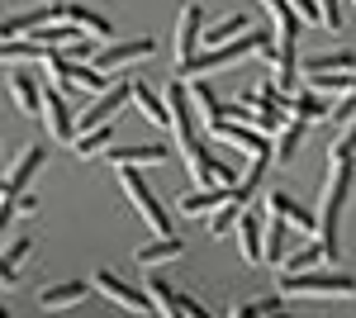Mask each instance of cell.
Wrapping results in <instances>:
<instances>
[{
    "label": "cell",
    "mask_w": 356,
    "mask_h": 318,
    "mask_svg": "<svg viewBox=\"0 0 356 318\" xmlns=\"http://www.w3.org/2000/svg\"><path fill=\"white\" fill-rule=\"evenodd\" d=\"M266 214L280 218V223H290L300 238H304V233H318V214H309L300 200H290L285 190H271V195H266Z\"/></svg>",
    "instance_id": "9"
},
{
    "label": "cell",
    "mask_w": 356,
    "mask_h": 318,
    "mask_svg": "<svg viewBox=\"0 0 356 318\" xmlns=\"http://www.w3.org/2000/svg\"><path fill=\"white\" fill-rule=\"evenodd\" d=\"M29 252H33V238H15L5 252H0V290L19 280V262H24Z\"/></svg>",
    "instance_id": "28"
},
{
    "label": "cell",
    "mask_w": 356,
    "mask_h": 318,
    "mask_svg": "<svg viewBox=\"0 0 356 318\" xmlns=\"http://www.w3.org/2000/svg\"><path fill=\"white\" fill-rule=\"evenodd\" d=\"M15 214H38V195H33V190H24V195L15 200Z\"/></svg>",
    "instance_id": "38"
},
{
    "label": "cell",
    "mask_w": 356,
    "mask_h": 318,
    "mask_svg": "<svg viewBox=\"0 0 356 318\" xmlns=\"http://www.w3.org/2000/svg\"><path fill=\"white\" fill-rule=\"evenodd\" d=\"M228 200H233V190H219V186H209V190H191L186 200H176V209L186 214V218H200V214L209 218V214H214V209H223Z\"/></svg>",
    "instance_id": "20"
},
{
    "label": "cell",
    "mask_w": 356,
    "mask_h": 318,
    "mask_svg": "<svg viewBox=\"0 0 356 318\" xmlns=\"http://www.w3.org/2000/svg\"><path fill=\"white\" fill-rule=\"evenodd\" d=\"M314 5H318V24L342 33V0H314Z\"/></svg>",
    "instance_id": "34"
},
{
    "label": "cell",
    "mask_w": 356,
    "mask_h": 318,
    "mask_svg": "<svg viewBox=\"0 0 356 318\" xmlns=\"http://www.w3.org/2000/svg\"><path fill=\"white\" fill-rule=\"evenodd\" d=\"M67 19V0H48L38 10H24L15 15V33H33V29H48V24H62Z\"/></svg>",
    "instance_id": "23"
},
{
    "label": "cell",
    "mask_w": 356,
    "mask_h": 318,
    "mask_svg": "<svg viewBox=\"0 0 356 318\" xmlns=\"http://www.w3.org/2000/svg\"><path fill=\"white\" fill-rule=\"evenodd\" d=\"M261 214L257 209H243V218H238V252H243V262L247 266H257L261 262Z\"/></svg>",
    "instance_id": "22"
},
{
    "label": "cell",
    "mask_w": 356,
    "mask_h": 318,
    "mask_svg": "<svg viewBox=\"0 0 356 318\" xmlns=\"http://www.w3.org/2000/svg\"><path fill=\"white\" fill-rule=\"evenodd\" d=\"M43 161H48V148H38V143H33V148H24V152H19V161L10 166V176L0 181V190H5L10 200H19V195L29 190V181L43 171Z\"/></svg>",
    "instance_id": "10"
},
{
    "label": "cell",
    "mask_w": 356,
    "mask_h": 318,
    "mask_svg": "<svg viewBox=\"0 0 356 318\" xmlns=\"http://www.w3.org/2000/svg\"><path fill=\"white\" fill-rule=\"evenodd\" d=\"M295 228L290 223H280V218H266V228H261V262H271V266H280L285 262V252L295 247Z\"/></svg>",
    "instance_id": "16"
},
{
    "label": "cell",
    "mask_w": 356,
    "mask_h": 318,
    "mask_svg": "<svg viewBox=\"0 0 356 318\" xmlns=\"http://www.w3.org/2000/svg\"><path fill=\"white\" fill-rule=\"evenodd\" d=\"M90 294H95L90 280H62V285H48V290L38 294V309H48V314H57V309H76V304H86Z\"/></svg>",
    "instance_id": "13"
},
{
    "label": "cell",
    "mask_w": 356,
    "mask_h": 318,
    "mask_svg": "<svg viewBox=\"0 0 356 318\" xmlns=\"http://www.w3.org/2000/svg\"><path fill=\"white\" fill-rule=\"evenodd\" d=\"M352 181H356V166L352 161H328V181H323V205H318V247H323V257L337 262V228H342V209H347V200H352Z\"/></svg>",
    "instance_id": "1"
},
{
    "label": "cell",
    "mask_w": 356,
    "mask_h": 318,
    "mask_svg": "<svg viewBox=\"0 0 356 318\" xmlns=\"http://www.w3.org/2000/svg\"><path fill=\"white\" fill-rule=\"evenodd\" d=\"M152 53H157V43H152V38H129V43H110V48H95L90 67L110 77V72H124V67H134V62H147Z\"/></svg>",
    "instance_id": "7"
},
{
    "label": "cell",
    "mask_w": 356,
    "mask_h": 318,
    "mask_svg": "<svg viewBox=\"0 0 356 318\" xmlns=\"http://www.w3.org/2000/svg\"><path fill=\"white\" fill-rule=\"evenodd\" d=\"M181 314H186V318H214L200 299H191V294H181Z\"/></svg>",
    "instance_id": "37"
},
{
    "label": "cell",
    "mask_w": 356,
    "mask_h": 318,
    "mask_svg": "<svg viewBox=\"0 0 356 318\" xmlns=\"http://www.w3.org/2000/svg\"><path fill=\"white\" fill-rule=\"evenodd\" d=\"M67 24L76 29V33H86V38H100V43L114 33V24L100 15V10H90V5H72V0H67Z\"/></svg>",
    "instance_id": "19"
},
{
    "label": "cell",
    "mask_w": 356,
    "mask_h": 318,
    "mask_svg": "<svg viewBox=\"0 0 356 318\" xmlns=\"http://www.w3.org/2000/svg\"><path fill=\"white\" fill-rule=\"evenodd\" d=\"M5 38H19V33H15V19H0V43H5Z\"/></svg>",
    "instance_id": "39"
},
{
    "label": "cell",
    "mask_w": 356,
    "mask_h": 318,
    "mask_svg": "<svg viewBox=\"0 0 356 318\" xmlns=\"http://www.w3.org/2000/svg\"><path fill=\"white\" fill-rule=\"evenodd\" d=\"M243 200H238V195H233V200H228V205H223V209H214L209 214V238H223V233H228V228H238V218H243Z\"/></svg>",
    "instance_id": "31"
},
{
    "label": "cell",
    "mask_w": 356,
    "mask_h": 318,
    "mask_svg": "<svg viewBox=\"0 0 356 318\" xmlns=\"http://www.w3.org/2000/svg\"><path fill=\"white\" fill-rule=\"evenodd\" d=\"M0 195H5V190H0Z\"/></svg>",
    "instance_id": "43"
},
{
    "label": "cell",
    "mask_w": 356,
    "mask_h": 318,
    "mask_svg": "<svg viewBox=\"0 0 356 318\" xmlns=\"http://www.w3.org/2000/svg\"><path fill=\"white\" fill-rule=\"evenodd\" d=\"M147 299H152V309H157L162 318H186V314H181V294L171 290L162 276H152V285H147Z\"/></svg>",
    "instance_id": "29"
},
{
    "label": "cell",
    "mask_w": 356,
    "mask_h": 318,
    "mask_svg": "<svg viewBox=\"0 0 356 318\" xmlns=\"http://www.w3.org/2000/svg\"><path fill=\"white\" fill-rule=\"evenodd\" d=\"M43 90H48V86H43V81L33 77V72H29L24 62H19V67L10 72V95H15V105L24 109L29 119H33V114H43Z\"/></svg>",
    "instance_id": "12"
},
{
    "label": "cell",
    "mask_w": 356,
    "mask_h": 318,
    "mask_svg": "<svg viewBox=\"0 0 356 318\" xmlns=\"http://www.w3.org/2000/svg\"><path fill=\"white\" fill-rule=\"evenodd\" d=\"M352 119H356V95H342V100L332 105V124H337V129H347Z\"/></svg>",
    "instance_id": "35"
},
{
    "label": "cell",
    "mask_w": 356,
    "mask_h": 318,
    "mask_svg": "<svg viewBox=\"0 0 356 318\" xmlns=\"http://www.w3.org/2000/svg\"><path fill=\"white\" fill-rule=\"evenodd\" d=\"M328 161H356V119L347 124V129H337V138H332V152Z\"/></svg>",
    "instance_id": "33"
},
{
    "label": "cell",
    "mask_w": 356,
    "mask_h": 318,
    "mask_svg": "<svg viewBox=\"0 0 356 318\" xmlns=\"http://www.w3.org/2000/svg\"><path fill=\"white\" fill-rule=\"evenodd\" d=\"M29 57H43V48L33 38H5L0 43V62H29Z\"/></svg>",
    "instance_id": "32"
},
{
    "label": "cell",
    "mask_w": 356,
    "mask_h": 318,
    "mask_svg": "<svg viewBox=\"0 0 356 318\" xmlns=\"http://www.w3.org/2000/svg\"><path fill=\"white\" fill-rule=\"evenodd\" d=\"M266 5V15H271V24H275V43H295L300 38V15H295V5L290 0H261Z\"/></svg>",
    "instance_id": "24"
},
{
    "label": "cell",
    "mask_w": 356,
    "mask_h": 318,
    "mask_svg": "<svg viewBox=\"0 0 356 318\" xmlns=\"http://www.w3.org/2000/svg\"><path fill=\"white\" fill-rule=\"evenodd\" d=\"M290 119H304V124H318V119H332V105L318 95V90H309L300 81V90L290 95Z\"/></svg>",
    "instance_id": "21"
},
{
    "label": "cell",
    "mask_w": 356,
    "mask_h": 318,
    "mask_svg": "<svg viewBox=\"0 0 356 318\" xmlns=\"http://www.w3.org/2000/svg\"><path fill=\"white\" fill-rule=\"evenodd\" d=\"M0 318H10V309H0Z\"/></svg>",
    "instance_id": "42"
},
{
    "label": "cell",
    "mask_w": 356,
    "mask_h": 318,
    "mask_svg": "<svg viewBox=\"0 0 356 318\" xmlns=\"http://www.w3.org/2000/svg\"><path fill=\"white\" fill-rule=\"evenodd\" d=\"M266 318H295V314H285V309H280V304H275V309H271V314H266Z\"/></svg>",
    "instance_id": "40"
},
{
    "label": "cell",
    "mask_w": 356,
    "mask_h": 318,
    "mask_svg": "<svg viewBox=\"0 0 356 318\" xmlns=\"http://www.w3.org/2000/svg\"><path fill=\"white\" fill-rule=\"evenodd\" d=\"M119 186H124V195H129V205L143 214V223L152 228V238H171V218H166V209L157 205V195L143 186L138 166H119Z\"/></svg>",
    "instance_id": "3"
},
{
    "label": "cell",
    "mask_w": 356,
    "mask_h": 318,
    "mask_svg": "<svg viewBox=\"0 0 356 318\" xmlns=\"http://www.w3.org/2000/svg\"><path fill=\"white\" fill-rule=\"evenodd\" d=\"M214 143L238 148V152H247V157H271V143H266L257 129H247V124H223V129L214 133Z\"/></svg>",
    "instance_id": "15"
},
{
    "label": "cell",
    "mask_w": 356,
    "mask_h": 318,
    "mask_svg": "<svg viewBox=\"0 0 356 318\" xmlns=\"http://www.w3.org/2000/svg\"><path fill=\"white\" fill-rule=\"evenodd\" d=\"M166 157H171L166 143H124V148H110L105 152L110 166H162Z\"/></svg>",
    "instance_id": "11"
},
{
    "label": "cell",
    "mask_w": 356,
    "mask_h": 318,
    "mask_svg": "<svg viewBox=\"0 0 356 318\" xmlns=\"http://www.w3.org/2000/svg\"><path fill=\"white\" fill-rule=\"evenodd\" d=\"M166 100V129L176 133V148L186 152L191 143H200V133H195V100H191V86H181V77L171 81L162 90Z\"/></svg>",
    "instance_id": "4"
},
{
    "label": "cell",
    "mask_w": 356,
    "mask_h": 318,
    "mask_svg": "<svg viewBox=\"0 0 356 318\" xmlns=\"http://www.w3.org/2000/svg\"><path fill=\"white\" fill-rule=\"evenodd\" d=\"M114 148V124H100V129H90V133H81L76 143H72V152L81 161H90V157H105Z\"/></svg>",
    "instance_id": "27"
},
{
    "label": "cell",
    "mask_w": 356,
    "mask_h": 318,
    "mask_svg": "<svg viewBox=\"0 0 356 318\" xmlns=\"http://www.w3.org/2000/svg\"><path fill=\"white\" fill-rule=\"evenodd\" d=\"M181 238H157V242H147V247H138L134 257H138V266L143 271H157V266H166V262H181Z\"/></svg>",
    "instance_id": "26"
},
{
    "label": "cell",
    "mask_w": 356,
    "mask_h": 318,
    "mask_svg": "<svg viewBox=\"0 0 356 318\" xmlns=\"http://www.w3.org/2000/svg\"><path fill=\"white\" fill-rule=\"evenodd\" d=\"M90 285H95V294H105L110 304H119L124 314H143V318L152 314V299H147L143 290H134L129 280H119L114 271H95V276H90Z\"/></svg>",
    "instance_id": "8"
},
{
    "label": "cell",
    "mask_w": 356,
    "mask_h": 318,
    "mask_svg": "<svg viewBox=\"0 0 356 318\" xmlns=\"http://www.w3.org/2000/svg\"><path fill=\"white\" fill-rule=\"evenodd\" d=\"M323 262H328V257H323V247H318V242H295L275 271H280V276H309V271H318Z\"/></svg>",
    "instance_id": "18"
},
{
    "label": "cell",
    "mask_w": 356,
    "mask_h": 318,
    "mask_svg": "<svg viewBox=\"0 0 356 318\" xmlns=\"http://www.w3.org/2000/svg\"><path fill=\"white\" fill-rule=\"evenodd\" d=\"M200 53H204V10H200V5H181V15H176V48H171L176 77H181Z\"/></svg>",
    "instance_id": "5"
},
{
    "label": "cell",
    "mask_w": 356,
    "mask_h": 318,
    "mask_svg": "<svg viewBox=\"0 0 356 318\" xmlns=\"http://www.w3.org/2000/svg\"><path fill=\"white\" fill-rule=\"evenodd\" d=\"M134 109L147 119V124H166V100H162V95H152L143 81H134Z\"/></svg>",
    "instance_id": "30"
},
{
    "label": "cell",
    "mask_w": 356,
    "mask_h": 318,
    "mask_svg": "<svg viewBox=\"0 0 356 318\" xmlns=\"http://www.w3.org/2000/svg\"><path fill=\"white\" fill-rule=\"evenodd\" d=\"M300 72H304V77H337V72H356V53L337 48V53H314V57H300Z\"/></svg>",
    "instance_id": "17"
},
{
    "label": "cell",
    "mask_w": 356,
    "mask_h": 318,
    "mask_svg": "<svg viewBox=\"0 0 356 318\" xmlns=\"http://www.w3.org/2000/svg\"><path fill=\"white\" fill-rule=\"evenodd\" d=\"M124 105H134V77H129V81H114L105 95H95V105L76 119V138L90 133V129H100V124H114V114H119Z\"/></svg>",
    "instance_id": "6"
},
{
    "label": "cell",
    "mask_w": 356,
    "mask_h": 318,
    "mask_svg": "<svg viewBox=\"0 0 356 318\" xmlns=\"http://www.w3.org/2000/svg\"><path fill=\"white\" fill-rule=\"evenodd\" d=\"M304 133H309V124H304V119H290L285 129L275 133V143H271V161H275V166H290V161H295Z\"/></svg>",
    "instance_id": "25"
},
{
    "label": "cell",
    "mask_w": 356,
    "mask_h": 318,
    "mask_svg": "<svg viewBox=\"0 0 356 318\" xmlns=\"http://www.w3.org/2000/svg\"><path fill=\"white\" fill-rule=\"evenodd\" d=\"M43 119H48V133H53L57 143H76V124H72V114H67V105H62V90L57 86H48L43 90Z\"/></svg>",
    "instance_id": "14"
},
{
    "label": "cell",
    "mask_w": 356,
    "mask_h": 318,
    "mask_svg": "<svg viewBox=\"0 0 356 318\" xmlns=\"http://www.w3.org/2000/svg\"><path fill=\"white\" fill-rule=\"evenodd\" d=\"M352 5H356V0H352Z\"/></svg>",
    "instance_id": "44"
},
{
    "label": "cell",
    "mask_w": 356,
    "mask_h": 318,
    "mask_svg": "<svg viewBox=\"0 0 356 318\" xmlns=\"http://www.w3.org/2000/svg\"><path fill=\"white\" fill-rule=\"evenodd\" d=\"M352 95H356V72H352Z\"/></svg>",
    "instance_id": "41"
},
{
    "label": "cell",
    "mask_w": 356,
    "mask_h": 318,
    "mask_svg": "<svg viewBox=\"0 0 356 318\" xmlns=\"http://www.w3.org/2000/svg\"><path fill=\"white\" fill-rule=\"evenodd\" d=\"M10 218H15V200L0 195V252H5V233H10Z\"/></svg>",
    "instance_id": "36"
},
{
    "label": "cell",
    "mask_w": 356,
    "mask_h": 318,
    "mask_svg": "<svg viewBox=\"0 0 356 318\" xmlns=\"http://www.w3.org/2000/svg\"><path fill=\"white\" fill-rule=\"evenodd\" d=\"M285 299H356V280L352 276H342V271H309V276H280L275 280Z\"/></svg>",
    "instance_id": "2"
}]
</instances>
